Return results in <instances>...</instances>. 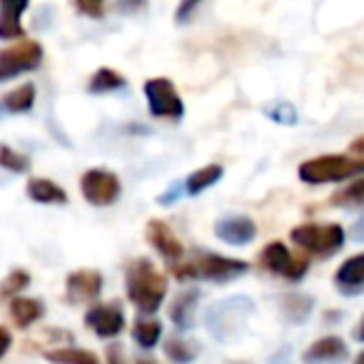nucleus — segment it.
Wrapping results in <instances>:
<instances>
[{"mask_svg":"<svg viewBox=\"0 0 364 364\" xmlns=\"http://www.w3.org/2000/svg\"><path fill=\"white\" fill-rule=\"evenodd\" d=\"M125 289L142 314H155L167 294V277L147 257H137L125 269Z\"/></svg>","mask_w":364,"mask_h":364,"instance_id":"obj_1","label":"nucleus"},{"mask_svg":"<svg viewBox=\"0 0 364 364\" xmlns=\"http://www.w3.org/2000/svg\"><path fill=\"white\" fill-rule=\"evenodd\" d=\"M250 269V264L245 259L237 257H225V255L215 252H200L193 255V259L188 262H177L172 274L177 279H208V282H230L235 277H242Z\"/></svg>","mask_w":364,"mask_h":364,"instance_id":"obj_2","label":"nucleus"},{"mask_svg":"<svg viewBox=\"0 0 364 364\" xmlns=\"http://www.w3.org/2000/svg\"><path fill=\"white\" fill-rule=\"evenodd\" d=\"M299 180L307 185H329V182H347L364 175V157L357 155H317L299 165Z\"/></svg>","mask_w":364,"mask_h":364,"instance_id":"obj_3","label":"nucleus"},{"mask_svg":"<svg viewBox=\"0 0 364 364\" xmlns=\"http://www.w3.org/2000/svg\"><path fill=\"white\" fill-rule=\"evenodd\" d=\"M289 237H292V242L302 252L319 259L337 255L344 247V242H347V232L337 223H302L297 228H292Z\"/></svg>","mask_w":364,"mask_h":364,"instance_id":"obj_4","label":"nucleus"},{"mask_svg":"<svg viewBox=\"0 0 364 364\" xmlns=\"http://www.w3.org/2000/svg\"><path fill=\"white\" fill-rule=\"evenodd\" d=\"M252 312V302L245 297L225 299L220 304H213L205 314V324H208L210 334L218 339H230L242 329L247 314Z\"/></svg>","mask_w":364,"mask_h":364,"instance_id":"obj_5","label":"nucleus"},{"mask_svg":"<svg viewBox=\"0 0 364 364\" xmlns=\"http://www.w3.org/2000/svg\"><path fill=\"white\" fill-rule=\"evenodd\" d=\"M259 267L272 274H279V277L289 279V282H299L309 269V257L292 255L287 245L274 240V242L264 245L262 252H259Z\"/></svg>","mask_w":364,"mask_h":364,"instance_id":"obj_6","label":"nucleus"},{"mask_svg":"<svg viewBox=\"0 0 364 364\" xmlns=\"http://www.w3.org/2000/svg\"><path fill=\"white\" fill-rule=\"evenodd\" d=\"M142 90H145L147 110H150L152 117L180 120L185 115V102H182L180 92H177L175 82L170 77H150Z\"/></svg>","mask_w":364,"mask_h":364,"instance_id":"obj_7","label":"nucleus"},{"mask_svg":"<svg viewBox=\"0 0 364 364\" xmlns=\"http://www.w3.org/2000/svg\"><path fill=\"white\" fill-rule=\"evenodd\" d=\"M43 63V46L38 41H18L0 50V82H8L23 73H33Z\"/></svg>","mask_w":364,"mask_h":364,"instance_id":"obj_8","label":"nucleus"},{"mask_svg":"<svg viewBox=\"0 0 364 364\" xmlns=\"http://www.w3.org/2000/svg\"><path fill=\"white\" fill-rule=\"evenodd\" d=\"M80 193L95 208H110L120 198V177L105 167H90L80 177Z\"/></svg>","mask_w":364,"mask_h":364,"instance_id":"obj_9","label":"nucleus"},{"mask_svg":"<svg viewBox=\"0 0 364 364\" xmlns=\"http://www.w3.org/2000/svg\"><path fill=\"white\" fill-rule=\"evenodd\" d=\"M85 324L102 339H112L125 329V312L120 302H102L92 304L85 312Z\"/></svg>","mask_w":364,"mask_h":364,"instance_id":"obj_10","label":"nucleus"},{"mask_svg":"<svg viewBox=\"0 0 364 364\" xmlns=\"http://www.w3.org/2000/svg\"><path fill=\"white\" fill-rule=\"evenodd\" d=\"M145 240L160 257H165L167 262H182L185 257V247L177 240V235L172 232V228L162 220H150L145 225Z\"/></svg>","mask_w":364,"mask_h":364,"instance_id":"obj_11","label":"nucleus"},{"mask_svg":"<svg viewBox=\"0 0 364 364\" xmlns=\"http://www.w3.org/2000/svg\"><path fill=\"white\" fill-rule=\"evenodd\" d=\"M102 292V274L97 269H75L65 279V297L68 302H92Z\"/></svg>","mask_w":364,"mask_h":364,"instance_id":"obj_12","label":"nucleus"},{"mask_svg":"<svg viewBox=\"0 0 364 364\" xmlns=\"http://www.w3.org/2000/svg\"><path fill=\"white\" fill-rule=\"evenodd\" d=\"M215 235L223 240L225 245L232 247H245L257 237V225L247 215H228V218L218 220L215 225Z\"/></svg>","mask_w":364,"mask_h":364,"instance_id":"obj_13","label":"nucleus"},{"mask_svg":"<svg viewBox=\"0 0 364 364\" xmlns=\"http://www.w3.org/2000/svg\"><path fill=\"white\" fill-rule=\"evenodd\" d=\"M334 287L344 297H357L364 292V252L347 257L334 272Z\"/></svg>","mask_w":364,"mask_h":364,"instance_id":"obj_14","label":"nucleus"},{"mask_svg":"<svg viewBox=\"0 0 364 364\" xmlns=\"http://www.w3.org/2000/svg\"><path fill=\"white\" fill-rule=\"evenodd\" d=\"M347 354H349L347 342H344L342 337L329 334V337H322L314 344H309V347L304 349L302 359L307 364H337V362H344Z\"/></svg>","mask_w":364,"mask_h":364,"instance_id":"obj_15","label":"nucleus"},{"mask_svg":"<svg viewBox=\"0 0 364 364\" xmlns=\"http://www.w3.org/2000/svg\"><path fill=\"white\" fill-rule=\"evenodd\" d=\"M31 0H0V41H23L26 28L21 18L28 11Z\"/></svg>","mask_w":364,"mask_h":364,"instance_id":"obj_16","label":"nucleus"},{"mask_svg":"<svg viewBox=\"0 0 364 364\" xmlns=\"http://www.w3.org/2000/svg\"><path fill=\"white\" fill-rule=\"evenodd\" d=\"M198 302H200V292H198V289H185V292H180L175 299H172L170 319L175 322L177 329H182V332L193 329L195 307H198Z\"/></svg>","mask_w":364,"mask_h":364,"instance_id":"obj_17","label":"nucleus"},{"mask_svg":"<svg viewBox=\"0 0 364 364\" xmlns=\"http://www.w3.org/2000/svg\"><path fill=\"white\" fill-rule=\"evenodd\" d=\"M26 195L33 203L41 205H65L68 193L58 185V182L48 180V177H31L26 185Z\"/></svg>","mask_w":364,"mask_h":364,"instance_id":"obj_18","label":"nucleus"},{"mask_svg":"<svg viewBox=\"0 0 364 364\" xmlns=\"http://www.w3.org/2000/svg\"><path fill=\"white\" fill-rule=\"evenodd\" d=\"M46 314V304L33 297H13L11 299V317L21 329H28Z\"/></svg>","mask_w":364,"mask_h":364,"instance_id":"obj_19","label":"nucleus"},{"mask_svg":"<svg viewBox=\"0 0 364 364\" xmlns=\"http://www.w3.org/2000/svg\"><path fill=\"white\" fill-rule=\"evenodd\" d=\"M223 165H205V167H200V170H195V172H190L188 175V180H185V193L188 195H200V193H205L208 188H213V185H218L220 180H223Z\"/></svg>","mask_w":364,"mask_h":364,"instance_id":"obj_20","label":"nucleus"},{"mask_svg":"<svg viewBox=\"0 0 364 364\" xmlns=\"http://www.w3.org/2000/svg\"><path fill=\"white\" fill-rule=\"evenodd\" d=\"M329 205L342 210H354V208H364V175L354 177L352 182H347L344 188H339L337 193L329 198Z\"/></svg>","mask_w":364,"mask_h":364,"instance_id":"obj_21","label":"nucleus"},{"mask_svg":"<svg viewBox=\"0 0 364 364\" xmlns=\"http://www.w3.org/2000/svg\"><path fill=\"white\" fill-rule=\"evenodd\" d=\"M36 85L33 82H26V85H18L16 90L6 92L3 100H0V107L6 112H31L33 105H36Z\"/></svg>","mask_w":364,"mask_h":364,"instance_id":"obj_22","label":"nucleus"},{"mask_svg":"<svg viewBox=\"0 0 364 364\" xmlns=\"http://www.w3.org/2000/svg\"><path fill=\"white\" fill-rule=\"evenodd\" d=\"M314 299L309 294H284L279 309H282V317L292 324H299L312 314Z\"/></svg>","mask_w":364,"mask_h":364,"instance_id":"obj_23","label":"nucleus"},{"mask_svg":"<svg viewBox=\"0 0 364 364\" xmlns=\"http://www.w3.org/2000/svg\"><path fill=\"white\" fill-rule=\"evenodd\" d=\"M125 85H127V80H125L122 73L112 70V68H100V70L92 73L90 80H87V92H92V95H102V92H115Z\"/></svg>","mask_w":364,"mask_h":364,"instance_id":"obj_24","label":"nucleus"},{"mask_svg":"<svg viewBox=\"0 0 364 364\" xmlns=\"http://www.w3.org/2000/svg\"><path fill=\"white\" fill-rule=\"evenodd\" d=\"M162 349H165V357L175 364H190L200 352L198 344L188 342V339H182V337H170Z\"/></svg>","mask_w":364,"mask_h":364,"instance_id":"obj_25","label":"nucleus"},{"mask_svg":"<svg viewBox=\"0 0 364 364\" xmlns=\"http://www.w3.org/2000/svg\"><path fill=\"white\" fill-rule=\"evenodd\" d=\"M46 359L55 364H100L92 352H85V349H77V347L50 349V352H46Z\"/></svg>","mask_w":364,"mask_h":364,"instance_id":"obj_26","label":"nucleus"},{"mask_svg":"<svg viewBox=\"0 0 364 364\" xmlns=\"http://www.w3.org/2000/svg\"><path fill=\"white\" fill-rule=\"evenodd\" d=\"M132 337H135V342L142 349H152L162 337V324L157 319H137L135 329H132Z\"/></svg>","mask_w":364,"mask_h":364,"instance_id":"obj_27","label":"nucleus"},{"mask_svg":"<svg viewBox=\"0 0 364 364\" xmlns=\"http://www.w3.org/2000/svg\"><path fill=\"white\" fill-rule=\"evenodd\" d=\"M0 167L8 172H18V175H21V172L31 170V157L13 150L11 145H0Z\"/></svg>","mask_w":364,"mask_h":364,"instance_id":"obj_28","label":"nucleus"},{"mask_svg":"<svg viewBox=\"0 0 364 364\" xmlns=\"http://www.w3.org/2000/svg\"><path fill=\"white\" fill-rule=\"evenodd\" d=\"M28 284H31V274H28L26 269H13V272L0 282V299L18 297V292H23Z\"/></svg>","mask_w":364,"mask_h":364,"instance_id":"obj_29","label":"nucleus"},{"mask_svg":"<svg viewBox=\"0 0 364 364\" xmlns=\"http://www.w3.org/2000/svg\"><path fill=\"white\" fill-rule=\"evenodd\" d=\"M73 8H75L77 13H82V16L87 18H102L105 16V0H70Z\"/></svg>","mask_w":364,"mask_h":364,"instance_id":"obj_30","label":"nucleus"},{"mask_svg":"<svg viewBox=\"0 0 364 364\" xmlns=\"http://www.w3.org/2000/svg\"><path fill=\"white\" fill-rule=\"evenodd\" d=\"M269 117H272L274 122H284V125H294V122H297V112H294L292 105H287V102H282V105H277L274 110H269Z\"/></svg>","mask_w":364,"mask_h":364,"instance_id":"obj_31","label":"nucleus"},{"mask_svg":"<svg viewBox=\"0 0 364 364\" xmlns=\"http://www.w3.org/2000/svg\"><path fill=\"white\" fill-rule=\"evenodd\" d=\"M200 3H203V0H180V6H177L175 18H177L180 23H188V21H190V16H193V13L198 11Z\"/></svg>","mask_w":364,"mask_h":364,"instance_id":"obj_32","label":"nucleus"},{"mask_svg":"<svg viewBox=\"0 0 364 364\" xmlns=\"http://www.w3.org/2000/svg\"><path fill=\"white\" fill-rule=\"evenodd\" d=\"M182 190H185V185H177V182H175V185H172V188L167 190V193H162L160 198H157V203H160V205H172L175 200H180Z\"/></svg>","mask_w":364,"mask_h":364,"instance_id":"obj_33","label":"nucleus"},{"mask_svg":"<svg viewBox=\"0 0 364 364\" xmlns=\"http://www.w3.org/2000/svg\"><path fill=\"white\" fill-rule=\"evenodd\" d=\"M147 6V0H117L115 3V8L117 11H122V13H137L140 8H145Z\"/></svg>","mask_w":364,"mask_h":364,"instance_id":"obj_34","label":"nucleus"},{"mask_svg":"<svg viewBox=\"0 0 364 364\" xmlns=\"http://www.w3.org/2000/svg\"><path fill=\"white\" fill-rule=\"evenodd\" d=\"M11 344H13L11 332H8L6 327H0V359H3V357H6V354H8V349H11Z\"/></svg>","mask_w":364,"mask_h":364,"instance_id":"obj_35","label":"nucleus"},{"mask_svg":"<svg viewBox=\"0 0 364 364\" xmlns=\"http://www.w3.org/2000/svg\"><path fill=\"white\" fill-rule=\"evenodd\" d=\"M107 364H125V354L120 347H107Z\"/></svg>","mask_w":364,"mask_h":364,"instance_id":"obj_36","label":"nucleus"},{"mask_svg":"<svg viewBox=\"0 0 364 364\" xmlns=\"http://www.w3.org/2000/svg\"><path fill=\"white\" fill-rule=\"evenodd\" d=\"M349 152H352V155H357V157H364V135H359L357 140L349 145Z\"/></svg>","mask_w":364,"mask_h":364,"instance_id":"obj_37","label":"nucleus"},{"mask_svg":"<svg viewBox=\"0 0 364 364\" xmlns=\"http://www.w3.org/2000/svg\"><path fill=\"white\" fill-rule=\"evenodd\" d=\"M352 235H354V240H364V218L357 220V225L352 228Z\"/></svg>","mask_w":364,"mask_h":364,"instance_id":"obj_38","label":"nucleus"},{"mask_svg":"<svg viewBox=\"0 0 364 364\" xmlns=\"http://www.w3.org/2000/svg\"><path fill=\"white\" fill-rule=\"evenodd\" d=\"M352 334H354V339H357V342H364V317L357 322V327H354Z\"/></svg>","mask_w":364,"mask_h":364,"instance_id":"obj_39","label":"nucleus"},{"mask_svg":"<svg viewBox=\"0 0 364 364\" xmlns=\"http://www.w3.org/2000/svg\"><path fill=\"white\" fill-rule=\"evenodd\" d=\"M354 364H364V352L357 354V359H354Z\"/></svg>","mask_w":364,"mask_h":364,"instance_id":"obj_40","label":"nucleus"},{"mask_svg":"<svg viewBox=\"0 0 364 364\" xmlns=\"http://www.w3.org/2000/svg\"><path fill=\"white\" fill-rule=\"evenodd\" d=\"M228 364H247V362H228Z\"/></svg>","mask_w":364,"mask_h":364,"instance_id":"obj_41","label":"nucleus"},{"mask_svg":"<svg viewBox=\"0 0 364 364\" xmlns=\"http://www.w3.org/2000/svg\"><path fill=\"white\" fill-rule=\"evenodd\" d=\"M137 364H150V362H137Z\"/></svg>","mask_w":364,"mask_h":364,"instance_id":"obj_42","label":"nucleus"}]
</instances>
